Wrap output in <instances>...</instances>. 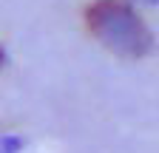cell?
Wrapping results in <instances>:
<instances>
[{"label":"cell","mask_w":159,"mask_h":153,"mask_svg":"<svg viewBox=\"0 0 159 153\" xmlns=\"http://www.w3.org/2000/svg\"><path fill=\"white\" fill-rule=\"evenodd\" d=\"M85 23L108 48L119 54L142 57L151 48L148 26L122 0H97V3H91L85 11Z\"/></svg>","instance_id":"cell-1"},{"label":"cell","mask_w":159,"mask_h":153,"mask_svg":"<svg viewBox=\"0 0 159 153\" xmlns=\"http://www.w3.org/2000/svg\"><path fill=\"white\" fill-rule=\"evenodd\" d=\"M6 63V54H3V46H0V65Z\"/></svg>","instance_id":"cell-2"}]
</instances>
